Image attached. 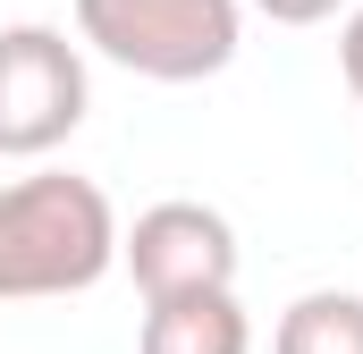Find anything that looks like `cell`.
Wrapping results in <instances>:
<instances>
[{
	"mask_svg": "<svg viewBox=\"0 0 363 354\" xmlns=\"http://www.w3.org/2000/svg\"><path fill=\"white\" fill-rule=\"evenodd\" d=\"M118 262V211L77 169H34L0 185V304L85 295Z\"/></svg>",
	"mask_w": 363,
	"mask_h": 354,
	"instance_id": "1",
	"label": "cell"
},
{
	"mask_svg": "<svg viewBox=\"0 0 363 354\" xmlns=\"http://www.w3.org/2000/svg\"><path fill=\"white\" fill-rule=\"evenodd\" d=\"M77 34L152 85H203L237 59L245 0H77Z\"/></svg>",
	"mask_w": 363,
	"mask_h": 354,
	"instance_id": "2",
	"label": "cell"
},
{
	"mask_svg": "<svg viewBox=\"0 0 363 354\" xmlns=\"http://www.w3.org/2000/svg\"><path fill=\"white\" fill-rule=\"evenodd\" d=\"M93 110L85 51L60 25H0V161L60 152Z\"/></svg>",
	"mask_w": 363,
	"mask_h": 354,
	"instance_id": "3",
	"label": "cell"
},
{
	"mask_svg": "<svg viewBox=\"0 0 363 354\" xmlns=\"http://www.w3.org/2000/svg\"><path fill=\"white\" fill-rule=\"evenodd\" d=\"M118 262L135 270L144 304L228 295V287H237V228H228L211 202H152V211H135V228L118 236Z\"/></svg>",
	"mask_w": 363,
	"mask_h": 354,
	"instance_id": "4",
	"label": "cell"
},
{
	"mask_svg": "<svg viewBox=\"0 0 363 354\" xmlns=\"http://www.w3.org/2000/svg\"><path fill=\"white\" fill-rule=\"evenodd\" d=\"M135 354H254V321L228 295H178V304H144V338Z\"/></svg>",
	"mask_w": 363,
	"mask_h": 354,
	"instance_id": "5",
	"label": "cell"
},
{
	"mask_svg": "<svg viewBox=\"0 0 363 354\" xmlns=\"http://www.w3.org/2000/svg\"><path fill=\"white\" fill-rule=\"evenodd\" d=\"M271 354H363V295L355 287H313L279 312Z\"/></svg>",
	"mask_w": 363,
	"mask_h": 354,
	"instance_id": "6",
	"label": "cell"
},
{
	"mask_svg": "<svg viewBox=\"0 0 363 354\" xmlns=\"http://www.w3.org/2000/svg\"><path fill=\"white\" fill-rule=\"evenodd\" d=\"M254 8H262L271 25H321V17H338L347 0H254Z\"/></svg>",
	"mask_w": 363,
	"mask_h": 354,
	"instance_id": "7",
	"label": "cell"
},
{
	"mask_svg": "<svg viewBox=\"0 0 363 354\" xmlns=\"http://www.w3.org/2000/svg\"><path fill=\"white\" fill-rule=\"evenodd\" d=\"M338 68H347V85H355V101H363V8L338 25Z\"/></svg>",
	"mask_w": 363,
	"mask_h": 354,
	"instance_id": "8",
	"label": "cell"
}]
</instances>
